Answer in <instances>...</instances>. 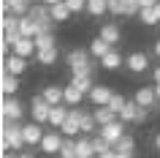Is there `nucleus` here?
<instances>
[{
  "label": "nucleus",
  "mask_w": 160,
  "mask_h": 158,
  "mask_svg": "<svg viewBox=\"0 0 160 158\" xmlns=\"http://www.w3.org/2000/svg\"><path fill=\"white\" fill-rule=\"evenodd\" d=\"M41 95L49 101L52 106H57V104H65V87H60V84H46L41 90Z\"/></svg>",
  "instance_id": "13"
},
{
  "label": "nucleus",
  "mask_w": 160,
  "mask_h": 158,
  "mask_svg": "<svg viewBox=\"0 0 160 158\" xmlns=\"http://www.w3.org/2000/svg\"><path fill=\"white\" fill-rule=\"evenodd\" d=\"M128 6L122 3V0H109V14H114V17H125Z\"/></svg>",
  "instance_id": "36"
},
{
  "label": "nucleus",
  "mask_w": 160,
  "mask_h": 158,
  "mask_svg": "<svg viewBox=\"0 0 160 158\" xmlns=\"http://www.w3.org/2000/svg\"><path fill=\"white\" fill-rule=\"evenodd\" d=\"M101 38H106L111 46H117L119 38H122V30H119V25H117V22H106V25L101 27Z\"/></svg>",
  "instance_id": "17"
},
{
  "label": "nucleus",
  "mask_w": 160,
  "mask_h": 158,
  "mask_svg": "<svg viewBox=\"0 0 160 158\" xmlns=\"http://www.w3.org/2000/svg\"><path fill=\"white\" fill-rule=\"evenodd\" d=\"M155 3H158V0H138V6H141V8H152Z\"/></svg>",
  "instance_id": "41"
},
{
  "label": "nucleus",
  "mask_w": 160,
  "mask_h": 158,
  "mask_svg": "<svg viewBox=\"0 0 160 158\" xmlns=\"http://www.w3.org/2000/svg\"><path fill=\"white\" fill-rule=\"evenodd\" d=\"M35 60H38L41 66H54V63H57V46H52V49H38L35 52Z\"/></svg>",
  "instance_id": "25"
},
{
  "label": "nucleus",
  "mask_w": 160,
  "mask_h": 158,
  "mask_svg": "<svg viewBox=\"0 0 160 158\" xmlns=\"http://www.w3.org/2000/svg\"><path fill=\"white\" fill-rule=\"evenodd\" d=\"M101 66L106 68V71H119V68L125 66V57H122V55H119V52L111 46L109 55H103V57H101Z\"/></svg>",
  "instance_id": "14"
},
{
  "label": "nucleus",
  "mask_w": 160,
  "mask_h": 158,
  "mask_svg": "<svg viewBox=\"0 0 160 158\" xmlns=\"http://www.w3.org/2000/svg\"><path fill=\"white\" fill-rule=\"evenodd\" d=\"M25 68H27V57H22V55H17V52H11L8 57L3 60V71H6V74L19 76V74H25Z\"/></svg>",
  "instance_id": "8"
},
{
  "label": "nucleus",
  "mask_w": 160,
  "mask_h": 158,
  "mask_svg": "<svg viewBox=\"0 0 160 158\" xmlns=\"http://www.w3.org/2000/svg\"><path fill=\"white\" fill-rule=\"evenodd\" d=\"M111 52V44L106 41V38H101V35H98V38H92V41H90V55H92L95 60H101L103 55H109Z\"/></svg>",
  "instance_id": "21"
},
{
  "label": "nucleus",
  "mask_w": 160,
  "mask_h": 158,
  "mask_svg": "<svg viewBox=\"0 0 160 158\" xmlns=\"http://www.w3.org/2000/svg\"><path fill=\"white\" fill-rule=\"evenodd\" d=\"M19 38H22V33H19V30H3V52H8V46L14 49Z\"/></svg>",
  "instance_id": "30"
},
{
  "label": "nucleus",
  "mask_w": 160,
  "mask_h": 158,
  "mask_svg": "<svg viewBox=\"0 0 160 158\" xmlns=\"http://www.w3.org/2000/svg\"><path fill=\"white\" fill-rule=\"evenodd\" d=\"M19 14H14V11H11V14H3V22H0V25H3V30H19Z\"/></svg>",
  "instance_id": "33"
},
{
  "label": "nucleus",
  "mask_w": 160,
  "mask_h": 158,
  "mask_svg": "<svg viewBox=\"0 0 160 158\" xmlns=\"http://www.w3.org/2000/svg\"><path fill=\"white\" fill-rule=\"evenodd\" d=\"M62 142H65V139H62V133H57L54 128H52V131L43 133V139H41V144H38V147H41L46 155H60V150H62Z\"/></svg>",
  "instance_id": "4"
},
{
  "label": "nucleus",
  "mask_w": 160,
  "mask_h": 158,
  "mask_svg": "<svg viewBox=\"0 0 160 158\" xmlns=\"http://www.w3.org/2000/svg\"><path fill=\"white\" fill-rule=\"evenodd\" d=\"M17 158H35V155H33V153H30V150H25V153H19Z\"/></svg>",
  "instance_id": "44"
},
{
  "label": "nucleus",
  "mask_w": 160,
  "mask_h": 158,
  "mask_svg": "<svg viewBox=\"0 0 160 158\" xmlns=\"http://www.w3.org/2000/svg\"><path fill=\"white\" fill-rule=\"evenodd\" d=\"M0 90H3V95H14V93L19 90V76L6 74V71H3V79H0Z\"/></svg>",
  "instance_id": "22"
},
{
  "label": "nucleus",
  "mask_w": 160,
  "mask_h": 158,
  "mask_svg": "<svg viewBox=\"0 0 160 158\" xmlns=\"http://www.w3.org/2000/svg\"><path fill=\"white\" fill-rule=\"evenodd\" d=\"M152 79H155V84H160V66H155V71H152Z\"/></svg>",
  "instance_id": "42"
},
{
  "label": "nucleus",
  "mask_w": 160,
  "mask_h": 158,
  "mask_svg": "<svg viewBox=\"0 0 160 158\" xmlns=\"http://www.w3.org/2000/svg\"><path fill=\"white\" fill-rule=\"evenodd\" d=\"M125 104H128V98H125V95H119V93H114V95H111V101H109V106L114 109L117 115L122 112V106H125Z\"/></svg>",
  "instance_id": "37"
},
{
  "label": "nucleus",
  "mask_w": 160,
  "mask_h": 158,
  "mask_svg": "<svg viewBox=\"0 0 160 158\" xmlns=\"http://www.w3.org/2000/svg\"><path fill=\"white\" fill-rule=\"evenodd\" d=\"M138 19H141L147 27H152V25H158V22H160L158 14H155V6H152V8H141V11H138Z\"/></svg>",
  "instance_id": "32"
},
{
  "label": "nucleus",
  "mask_w": 160,
  "mask_h": 158,
  "mask_svg": "<svg viewBox=\"0 0 160 158\" xmlns=\"http://www.w3.org/2000/svg\"><path fill=\"white\" fill-rule=\"evenodd\" d=\"M22 128H25V125L19 123V120L3 117V131H0V136H3V150H22V147H27L25 131H22Z\"/></svg>",
  "instance_id": "1"
},
{
  "label": "nucleus",
  "mask_w": 160,
  "mask_h": 158,
  "mask_svg": "<svg viewBox=\"0 0 160 158\" xmlns=\"http://www.w3.org/2000/svg\"><path fill=\"white\" fill-rule=\"evenodd\" d=\"M0 115L8 117V120H22L25 115V104L14 95H3V106H0Z\"/></svg>",
  "instance_id": "3"
},
{
  "label": "nucleus",
  "mask_w": 160,
  "mask_h": 158,
  "mask_svg": "<svg viewBox=\"0 0 160 158\" xmlns=\"http://www.w3.org/2000/svg\"><path fill=\"white\" fill-rule=\"evenodd\" d=\"M68 8L73 11V14H82V11H87V0H65Z\"/></svg>",
  "instance_id": "38"
},
{
  "label": "nucleus",
  "mask_w": 160,
  "mask_h": 158,
  "mask_svg": "<svg viewBox=\"0 0 160 158\" xmlns=\"http://www.w3.org/2000/svg\"><path fill=\"white\" fill-rule=\"evenodd\" d=\"M92 144H95V153H106V150L114 147V144H111L106 136H101V133H98V136H92Z\"/></svg>",
  "instance_id": "34"
},
{
  "label": "nucleus",
  "mask_w": 160,
  "mask_h": 158,
  "mask_svg": "<svg viewBox=\"0 0 160 158\" xmlns=\"http://www.w3.org/2000/svg\"><path fill=\"white\" fill-rule=\"evenodd\" d=\"M155 55H158V57H160V38H158V41H155Z\"/></svg>",
  "instance_id": "46"
},
{
  "label": "nucleus",
  "mask_w": 160,
  "mask_h": 158,
  "mask_svg": "<svg viewBox=\"0 0 160 158\" xmlns=\"http://www.w3.org/2000/svg\"><path fill=\"white\" fill-rule=\"evenodd\" d=\"M117 158H133V153H117Z\"/></svg>",
  "instance_id": "45"
},
{
  "label": "nucleus",
  "mask_w": 160,
  "mask_h": 158,
  "mask_svg": "<svg viewBox=\"0 0 160 158\" xmlns=\"http://www.w3.org/2000/svg\"><path fill=\"white\" fill-rule=\"evenodd\" d=\"M155 93H158V101H160V84H155Z\"/></svg>",
  "instance_id": "50"
},
{
  "label": "nucleus",
  "mask_w": 160,
  "mask_h": 158,
  "mask_svg": "<svg viewBox=\"0 0 160 158\" xmlns=\"http://www.w3.org/2000/svg\"><path fill=\"white\" fill-rule=\"evenodd\" d=\"M65 63L71 66V71H76V68H87L92 60H90V49H71L65 55Z\"/></svg>",
  "instance_id": "10"
},
{
  "label": "nucleus",
  "mask_w": 160,
  "mask_h": 158,
  "mask_svg": "<svg viewBox=\"0 0 160 158\" xmlns=\"http://www.w3.org/2000/svg\"><path fill=\"white\" fill-rule=\"evenodd\" d=\"M109 11V0H87V14L90 17H103Z\"/></svg>",
  "instance_id": "26"
},
{
  "label": "nucleus",
  "mask_w": 160,
  "mask_h": 158,
  "mask_svg": "<svg viewBox=\"0 0 160 158\" xmlns=\"http://www.w3.org/2000/svg\"><path fill=\"white\" fill-rule=\"evenodd\" d=\"M138 104H136V98L133 101H128L125 106H122V112H119V120H122V123H136V115H138Z\"/></svg>",
  "instance_id": "23"
},
{
  "label": "nucleus",
  "mask_w": 160,
  "mask_h": 158,
  "mask_svg": "<svg viewBox=\"0 0 160 158\" xmlns=\"http://www.w3.org/2000/svg\"><path fill=\"white\" fill-rule=\"evenodd\" d=\"M35 46L38 49H52V46H57V38H54V33H38L35 35Z\"/></svg>",
  "instance_id": "28"
},
{
  "label": "nucleus",
  "mask_w": 160,
  "mask_h": 158,
  "mask_svg": "<svg viewBox=\"0 0 160 158\" xmlns=\"http://www.w3.org/2000/svg\"><path fill=\"white\" fill-rule=\"evenodd\" d=\"M155 14H158V19H160V0L155 3Z\"/></svg>",
  "instance_id": "47"
},
{
  "label": "nucleus",
  "mask_w": 160,
  "mask_h": 158,
  "mask_svg": "<svg viewBox=\"0 0 160 158\" xmlns=\"http://www.w3.org/2000/svg\"><path fill=\"white\" fill-rule=\"evenodd\" d=\"M49 14H52V19H54V22H68L73 11L68 8L65 0H60V3H54V6H49Z\"/></svg>",
  "instance_id": "19"
},
{
  "label": "nucleus",
  "mask_w": 160,
  "mask_h": 158,
  "mask_svg": "<svg viewBox=\"0 0 160 158\" xmlns=\"http://www.w3.org/2000/svg\"><path fill=\"white\" fill-rule=\"evenodd\" d=\"M95 125H98L95 115H84L82 117V133H95Z\"/></svg>",
  "instance_id": "35"
},
{
  "label": "nucleus",
  "mask_w": 160,
  "mask_h": 158,
  "mask_svg": "<svg viewBox=\"0 0 160 158\" xmlns=\"http://www.w3.org/2000/svg\"><path fill=\"white\" fill-rule=\"evenodd\" d=\"M19 33H22V35H27V38H35V35H38V25H35L33 19H30V17L25 14V17L19 19Z\"/></svg>",
  "instance_id": "27"
},
{
  "label": "nucleus",
  "mask_w": 160,
  "mask_h": 158,
  "mask_svg": "<svg viewBox=\"0 0 160 158\" xmlns=\"http://www.w3.org/2000/svg\"><path fill=\"white\" fill-rule=\"evenodd\" d=\"M84 95H87V93H84V90H79L73 82H68V84H65V104H68V106H79V104L84 101Z\"/></svg>",
  "instance_id": "20"
},
{
  "label": "nucleus",
  "mask_w": 160,
  "mask_h": 158,
  "mask_svg": "<svg viewBox=\"0 0 160 158\" xmlns=\"http://www.w3.org/2000/svg\"><path fill=\"white\" fill-rule=\"evenodd\" d=\"M22 131H25V142H27V147H35V144H41V139H43V128H41V123H25V128H22Z\"/></svg>",
  "instance_id": "11"
},
{
  "label": "nucleus",
  "mask_w": 160,
  "mask_h": 158,
  "mask_svg": "<svg viewBox=\"0 0 160 158\" xmlns=\"http://www.w3.org/2000/svg\"><path fill=\"white\" fill-rule=\"evenodd\" d=\"M68 112H71V106H62V104H57V106H52V112H49V125L52 128H62V123L68 120Z\"/></svg>",
  "instance_id": "16"
},
{
  "label": "nucleus",
  "mask_w": 160,
  "mask_h": 158,
  "mask_svg": "<svg viewBox=\"0 0 160 158\" xmlns=\"http://www.w3.org/2000/svg\"><path fill=\"white\" fill-rule=\"evenodd\" d=\"M98 133H101V136H106V139L114 144L117 139H122V136H125V123H122V120H111V123L101 125V128H98Z\"/></svg>",
  "instance_id": "9"
},
{
  "label": "nucleus",
  "mask_w": 160,
  "mask_h": 158,
  "mask_svg": "<svg viewBox=\"0 0 160 158\" xmlns=\"http://www.w3.org/2000/svg\"><path fill=\"white\" fill-rule=\"evenodd\" d=\"M111 95H114V90H111L109 84H95L92 90L87 93V98L92 101L95 106H109V101H111Z\"/></svg>",
  "instance_id": "7"
},
{
  "label": "nucleus",
  "mask_w": 160,
  "mask_h": 158,
  "mask_svg": "<svg viewBox=\"0 0 160 158\" xmlns=\"http://www.w3.org/2000/svg\"><path fill=\"white\" fill-rule=\"evenodd\" d=\"M76 153H79V158H95V155H98V153H95L92 139H90V133L76 139Z\"/></svg>",
  "instance_id": "18"
},
{
  "label": "nucleus",
  "mask_w": 160,
  "mask_h": 158,
  "mask_svg": "<svg viewBox=\"0 0 160 158\" xmlns=\"http://www.w3.org/2000/svg\"><path fill=\"white\" fill-rule=\"evenodd\" d=\"M3 158H17V155H11L8 150H3Z\"/></svg>",
  "instance_id": "49"
},
{
  "label": "nucleus",
  "mask_w": 160,
  "mask_h": 158,
  "mask_svg": "<svg viewBox=\"0 0 160 158\" xmlns=\"http://www.w3.org/2000/svg\"><path fill=\"white\" fill-rule=\"evenodd\" d=\"M95 158H117V150L111 147V150H106V153H98Z\"/></svg>",
  "instance_id": "40"
},
{
  "label": "nucleus",
  "mask_w": 160,
  "mask_h": 158,
  "mask_svg": "<svg viewBox=\"0 0 160 158\" xmlns=\"http://www.w3.org/2000/svg\"><path fill=\"white\" fill-rule=\"evenodd\" d=\"M49 112H52V104L43 95H33V101H30V115H33L35 123H49Z\"/></svg>",
  "instance_id": "2"
},
{
  "label": "nucleus",
  "mask_w": 160,
  "mask_h": 158,
  "mask_svg": "<svg viewBox=\"0 0 160 158\" xmlns=\"http://www.w3.org/2000/svg\"><path fill=\"white\" fill-rule=\"evenodd\" d=\"M11 52H17V55H22V57L30 60L35 52H38V46H35V38H27V35H22V38L17 41V46H14Z\"/></svg>",
  "instance_id": "15"
},
{
  "label": "nucleus",
  "mask_w": 160,
  "mask_h": 158,
  "mask_svg": "<svg viewBox=\"0 0 160 158\" xmlns=\"http://www.w3.org/2000/svg\"><path fill=\"white\" fill-rule=\"evenodd\" d=\"M87 112H82L79 106H73L71 112H68V120L62 123V128L60 131L65 133V136H76V133H82V117H84Z\"/></svg>",
  "instance_id": "5"
},
{
  "label": "nucleus",
  "mask_w": 160,
  "mask_h": 158,
  "mask_svg": "<svg viewBox=\"0 0 160 158\" xmlns=\"http://www.w3.org/2000/svg\"><path fill=\"white\" fill-rule=\"evenodd\" d=\"M41 3H46V6H54V3H60V0H41Z\"/></svg>",
  "instance_id": "48"
},
{
  "label": "nucleus",
  "mask_w": 160,
  "mask_h": 158,
  "mask_svg": "<svg viewBox=\"0 0 160 158\" xmlns=\"http://www.w3.org/2000/svg\"><path fill=\"white\" fill-rule=\"evenodd\" d=\"M133 98H136L138 106H147V109H155V106H158V93H155V87H138Z\"/></svg>",
  "instance_id": "12"
},
{
  "label": "nucleus",
  "mask_w": 160,
  "mask_h": 158,
  "mask_svg": "<svg viewBox=\"0 0 160 158\" xmlns=\"http://www.w3.org/2000/svg\"><path fill=\"white\" fill-rule=\"evenodd\" d=\"M125 68L130 74H144V71L149 68V57H147L144 52H130L125 57Z\"/></svg>",
  "instance_id": "6"
},
{
  "label": "nucleus",
  "mask_w": 160,
  "mask_h": 158,
  "mask_svg": "<svg viewBox=\"0 0 160 158\" xmlns=\"http://www.w3.org/2000/svg\"><path fill=\"white\" fill-rule=\"evenodd\" d=\"M152 144H155V150H158V153H160V131L155 133V139H152Z\"/></svg>",
  "instance_id": "43"
},
{
  "label": "nucleus",
  "mask_w": 160,
  "mask_h": 158,
  "mask_svg": "<svg viewBox=\"0 0 160 158\" xmlns=\"http://www.w3.org/2000/svg\"><path fill=\"white\" fill-rule=\"evenodd\" d=\"M114 150H117V153H133V150H136V139L125 133L122 139H117V142H114Z\"/></svg>",
  "instance_id": "29"
},
{
  "label": "nucleus",
  "mask_w": 160,
  "mask_h": 158,
  "mask_svg": "<svg viewBox=\"0 0 160 158\" xmlns=\"http://www.w3.org/2000/svg\"><path fill=\"white\" fill-rule=\"evenodd\" d=\"M95 120H98V125H106V123H111V120H117V112L111 106H95Z\"/></svg>",
  "instance_id": "24"
},
{
  "label": "nucleus",
  "mask_w": 160,
  "mask_h": 158,
  "mask_svg": "<svg viewBox=\"0 0 160 158\" xmlns=\"http://www.w3.org/2000/svg\"><path fill=\"white\" fill-rule=\"evenodd\" d=\"M60 158H79V153H76V139H73V136H68V139L62 142Z\"/></svg>",
  "instance_id": "31"
},
{
  "label": "nucleus",
  "mask_w": 160,
  "mask_h": 158,
  "mask_svg": "<svg viewBox=\"0 0 160 158\" xmlns=\"http://www.w3.org/2000/svg\"><path fill=\"white\" fill-rule=\"evenodd\" d=\"M147 117H149V109L141 106V109H138V115H136V123H147Z\"/></svg>",
  "instance_id": "39"
}]
</instances>
